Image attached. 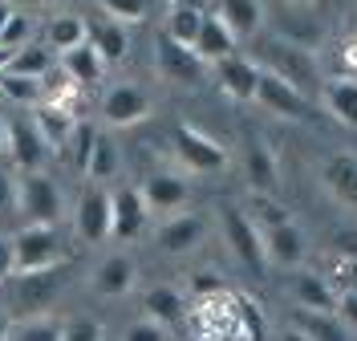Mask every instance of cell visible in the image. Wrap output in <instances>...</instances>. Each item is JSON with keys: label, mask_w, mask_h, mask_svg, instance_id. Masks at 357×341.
I'll list each match as a JSON object with an SVG mask.
<instances>
[{"label": "cell", "mask_w": 357, "mask_h": 341, "mask_svg": "<svg viewBox=\"0 0 357 341\" xmlns=\"http://www.w3.org/2000/svg\"><path fill=\"white\" fill-rule=\"evenodd\" d=\"M61 285H66V264L37 268V273H17L8 280V309L24 313V317H41V309H49L57 301Z\"/></svg>", "instance_id": "cell-1"}, {"label": "cell", "mask_w": 357, "mask_h": 341, "mask_svg": "<svg viewBox=\"0 0 357 341\" xmlns=\"http://www.w3.org/2000/svg\"><path fill=\"white\" fill-rule=\"evenodd\" d=\"M220 224H223V240L231 256L244 264L248 276H264V264H268V252H264V232L252 224V215L240 211V207L223 204L220 207Z\"/></svg>", "instance_id": "cell-2"}, {"label": "cell", "mask_w": 357, "mask_h": 341, "mask_svg": "<svg viewBox=\"0 0 357 341\" xmlns=\"http://www.w3.org/2000/svg\"><path fill=\"white\" fill-rule=\"evenodd\" d=\"M155 69H158V77H162V82L191 90V86H199V82H203V69H207V61H203L191 45L175 41V37L162 29V33L155 37Z\"/></svg>", "instance_id": "cell-3"}, {"label": "cell", "mask_w": 357, "mask_h": 341, "mask_svg": "<svg viewBox=\"0 0 357 341\" xmlns=\"http://www.w3.org/2000/svg\"><path fill=\"white\" fill-rule=\"evenodd\" d=\"M171 146H175L178 162H183L187 171H195V175H215V171L227 167V151H223L211 135H203V130L187 126V122H175Z\"/></svg>", "instance_id": "cell-4"}, {"label": "cell", "mask_w": 357, "mask_h": 341, "mask_svg": "<svg viewBox=\"0 0 357 341\" xmlns=\"http://www.w3.org/2000/svg\"><path fill=\"white\" fill-rule=\"evenodd\" d=\"M264 69H272V73H280L289 86H296L301 93H312L317 86H321V69H317V57H312L309 49H296L289 45V41H268L264 45Z\"/></svg>", "instance_id": "cell-5"}, {"label": "cell", "mask_w": 357, "mask_h": 341, "mask_svg": "<svg viewBox=\"0 0 357 341\" xmlns=\"http://www.w3.org/2000/svg\"><path fill=\"white\" fill-rule=\"evenodd\" d=\"M13 252H17V273L53 268V264H61V232L45 224H29L13 236Z\"/></svg>", "instance_id": "cell-6"}, {"label": "cell", "mask_w": 357, "mask_h": 341, "mask_svg": "<svg viewBox=\"0 0 357 341\" xmlns=\"http://www.w3.org/2000/svg\"><path fill=\"white\" fill-rule=\"evenodd\" d=\"M77 236L86 244H102L114 236V195L102 183H89L77 199Z\"/></svg>", "instance_id": "cell-7"}, {"label": "cell", "mask_w": 357, "mask_h": 341, "mask_svg": "<svg viewBox=\"0 0 357 341\" xmlns=\"http://www.w3.org/2000/svg\"><path fill=\"white\" fill-rule=\"evenodd\" d=\"M49 151H53V146L45 142L37 118H29V114H13V118H8V155H13V162L21 167L24 175L41 171L45 159H49Z\"/></svg>", "instance_id": "cell-8"}, {"label": "cell", "mask_w": 357, "mask_h": 341, "mask_svg": "<svg viewBox=\"0 0 357 341\" xmlns=\"http://www.w3.org/2000/svg\"><path fill=\"white\" fill-rule=\"evenodd\" d=\"M256 102L276 118H312L317 106L309 102V93H301L296 86H289L280 73L260 69V86H256Z\"/></svg>", "instance_id": "cell-9"}, {"label": "cell", "mask_w": 357, "mask_h": 341, "mask_svg": "<svg viewBox=\"0 0 357 341\" xmlns=\"http://www.w3.org/2000/svg\"><path fill=\"white\" fill-rule=\"evenodd\" d=\"M21 215L29 224L57 227V220H61V191H57V183L49 175L33 171V175L21 179Z\"/></svg>", "instance_id": "cell-10"}, {"label": "cell", "mask_w": 357, "mask_h": 341, "mask_svg": "<svg viewBox=\"0 0 357 341\" xmlns=\"http://www.w3.org/2000/svg\"><path fill=\"white\" fill-rule=\"evenodd\" d=\"M151 114V93L142 90V86H130V82H122V86H114L106 90L102 98V118H106V126H134V122H142Z\"/></svg>", "instance_id": "cell-11"}, {"label": "cell", "mask_w": 357, "mask_h": 341, "mask_svg": "<svg viewBox=\"0 0 357 341\" xmlns=\"http://www.w3.org/2000/svg\"><path fill=\"white\" fill-rule=\"evenodd\" d=\"M268 21H272L276 41H289V45H296V49H309V53H312V49L325 41V29H321V21H317V17H309V13H301V4L276 8Z\"/></svg>", "instance_id": "cell-12"}, {"label": "cell", "mask_w": 357, "mask_h": 341, "mask_svg": "<svg viewBox=\"0 0 357 341\" xmlns=\"http://www.w3.org/2000/svg\"><path fill=\"white\" fill-rule=\"evenodd\" d=\"M110 195H114V240H134V236H142V227L151 220V207L142 199V187L122 183Z\"/></svg>", "instance_id": "cell-13"}, {"label": "cell", "mask_w": 357, "mask_h": 341, "mask_svg": "<svg viewBox=\"0 0 357 341\" xmlns=\"http://www.w3.org/2000/svg\"><path fill=\"white\" fill-rule=\"evenodd\" d=\"M215 77H220V90L236 102H256V86H260V66L248 61L240 53L215 61Z\"/></svg>", "instance_id": "cell-14"}, {"label": "cell", "mask_w": 357, "mask_h": 341, "mask_svg": "<svg viewBox=\"0 0 357 341\" xmlns=\"http://www.w3.org/2000/svg\"><path fill=\"white\" fill-rule=\"evenodd\" d=\"M142 199L151 211H178V207L191 199V187L187 179H178V175H167V171H155V175H146L142 179Z\"/></svg>", "instance_id": "cell-15"}, {"label": "cell", "mask_w": 357, "mask_h": 341, "mask_svg": "<svg viewBox=\"0 0 357 341\" xmlns=\"http://www.w3.org/2000/svg\"><path fill=\"white\" fill-rule=\"evenodd\" d=\"M244 179L252 183L256 195H272L276 183H280V167H276V155L272 146H264L260 138H252L244 146Z\"/></svg>", "instance_id": "cell-16"}, {"label": "cell", "mask_w": 357, "mask_h": 341, "mask_svg": "<svg viewBox=\"0 0 357 341\" xmlns=\"http://www.w3.org/2000/svg\"><path fill=\"white\" fill-rule=\"evenodd\" d=\"M264 252H268L272 264L296 268L305 260V252H309V240H305V232L296 224H280V227H268L264 232Z\"/></svg>", "instance_id": "cell-17"}, {"label": "cell", "mask_w": 357, "mask_h": 341, "mask_svg": "<svg viewBox=\"0 0 357 341\" xmlns=\"http://www.w3.org/2000/svg\"><path fill=\"white\" fill-rule=\"evenodd\" d=\"M321 179H325L333 199H341L345 207H357V155H349V151L329 155L321 167Z\"/></svg>", "instance_id": "cell-18"}, {"label": "cell", "mask_w": 357, "mask_h": 341, "mask_svg": "<svg viewBox=\"0 0 357 341\" xmlns=\"http://www.w3.org/2000/svg\"><path fill=\"white\" fill-rule=\"evenodd\" d=\"M203 232H207L203 215H171L158 227V248L171 252V256H183V252H191L203 240Z\"/></svg>", "instance_id": "cell-19"}, {"label": "cell", "mask_w": 357, "mask_h": 341, "mask_svg": "<svg viewBox=\"0 0 357 341\" xmlns=\"http://www.w3.org/2000/svg\"><path fill=\"white\" fill-rule=\"evenodd\" d=\"M89 45L102 53L106 66H114V61L126 57V49H130V33H126V24L114 21V17H98V21H89Z\"/></svg>", "instance_id": "cell-20"}, {"label": "cell", "mask_w": 357, "mask_h": 341, "mask_svg": "<svg viewBox=\"0 0 357 341\" xmlns=\"http://www.w3.org/2000/svg\"><path fill=\"white\" fill-rule=\"evenodd\" d=\"M195 53L203 61H223L236 53V33L223 24L220 13H203V29H199V41H195Z\"/></svg>", "instance_id": "cell-21"}, {"label": "cell", "mask_w": 357, "mask_h": 341, "mask_svg": "<svg viewBox=\"0 0 357 341\" xmlns=\"http://www.w3.org/2000/svg\"><path fill=\"white\" fill-rule=\"evenodd\" d=\"M134 276H138L134 260L118 252L110 260H102V268L93 273V293L98 296H126L134 289Z\"/></svg>", "instance_id": "cell-22"}, {"label": "cell", "mask_w": 357, "mask_h": 341, "mask_svg": "<svg viewBox=\"0 0 357 341\" xmlns=\"http://www.w3.org/2000/svg\"><path fill=\"white\" fill-rule=\"evenodd\" d=\"M292 296H296V305H301L305 313H333L337 309V296H333V289H329V280L317 276V273H296Z\"/></svg>", "instance_id": "cell-23"}, {"label": "cell", "mask_w": 357, "mask_h": 341, "mask_svg": "<svg viewBox=\"0 0 357 341\" xmlns=\"http://www.w3.org/2000/svg\"><path fill=\"white\" fill-rule=\"evenodd\" d=\"M61 69L69 73V82H73V86H93V82H102L106 61H102V53L86 41V45L61 53Z\"/></svg>", "instance_id": "cell-24"}, {"label": "cell", "mask_w": 357, "mask_h": 341, "mask_svg": "<svg viewBox=\"0 0 357 341\" xmlns=\"http://www.w3.org/2000/svg\"><path fill=\"white\" fill-rule=\"evenodd\" d=\"M325 106L341 126L357 130V77H333L325 82Z\"/></svg>", "instance_id": "cell-25"}, {"label": "cell", "mask_w": 357, "mask_h": 341, "mask_svg": "<svg viewBox=\"0 0 357 341\" xmlns=\"http://www.w3.org/2000/svg\"><path fill=\"white\" fill-rule=\"evenodd\" d=\"M86 41H89V21L73 17V13L53 17V21H49V29H45V45L53 49V53H69V49L86 45Z\"/></svg>", "instance_id": "cell-26"}, {"label": "cell", "mask_w": 357, "mask_h": 341, "mask_svg": "<svg viewBox=\"0 0 357 341\" xmlns=\"http://www.w3.org/2000/svg\"><path fill=\"white\" fill-rule=\"evenodd\" d=\"M33 118H37V126H41V135H45L49 146H66L69 138H73V130H77L69 106H57V102H41V106L33 110Z\"/></svg>", "instance_id": "cell-27"}, {"label": "cell", "mask_w": 357, "mask_h": 341, "mask_svg": "<svg viewBox=\"0 0 357 341\" xmlns=\"http://www.w3.org/2000/svg\"><path fill=\"white\" fill-rule=\"evenodd\" d=\"M220 17L236 33V41L240 37H256V29L264 21V4L260 0H220Z\"/></svg>", "instance_id": "cell-28"}, {"label": "cell", "mask_w": 357, "mask_h": 341, "mask_svg": "<svg viewBox=\"0 0 357 341\" xmlns=\"http://www.w3.org/2000/svg\"><path fill=\"white\" fill-rule=\"evenodd\" d=\"M142 309H146V317L158 321V325H178L187 305H183L178 289H171V285H155V289H146V296H142Z\"/></svg>", "instance_id": "cell-29"}, {"label": "cell", "mask_w": 357, "mask_h": 341, "mask_svg": "<svg viewBox=\"0 0 357 341\" xmlns=\"http://www.w3.org/2000/svg\"><path fill=\"white\" fill-rule=\"evenodd\" d=\"M57 69V57H53V49L49 45H21L13 53V61L4 73H17V77H45V73H53Z\"/></svg>", "instance_id": "cell-30"}, {"label": "cell", "mask_w": 357, "mask_h": 341, "mask_svg": "<svg viewBox=\"0 0 357 341\" xmlns=\"http://www.w3.org/2000/svg\"><path fill=\"white\" fill-rule=\"evenodd\" d=\"M0 93L13 98L17 106H41L45 102V82L41 77H17V73H0Z\"/></svg>", "instance_id": "cell-31"}, {"label": "cell", "mask_w": 357, "mask_h": 341, "mask_svg": "<svg viewBox=\"0 0 357 341\" xmlns=\"http://www.w3.org/2000/svg\"><path fill=\"white\" fill-rule=\"evenodd\" d=\"M199 29H203V8H183V4H171V13H167V33H171L175 41H183V45L195 49Z\"/></svg>", "instance_id": "cell-32"}, {"label": "cell", "mask_w": 357, "mask_h": 341, "mask_svg": "<svg viewBox=\"0 0 357 341\" xmlns=\"http://www.w3.org/2000/svg\"><path fill=\"white\" fill-rule=\"evenodd\" d=\"M8 341H66V325L53 317H24L21 325H13Z\"/></svg>", "instance_id": "cell-33"}, {"label": "cell", "mask_w": 357, "mask_h": 341, "mask_svg": "<svg viewBox=\"0 0 357 341\" xmlns=\"http://www.w3.org/2000/svg\"><path fill=\"white\" fill-rule=\"evenodd\" d=\"M296 329H305L312 341H349L345 338V325L333 321L329 313H301L296 317Z\"/></svg>", "instance_id": "cell-34"}, {"label": "cell", "mask_w": 357, "mask_h": 341, "mask_svg": "<svg viewBox=\"0 0 357 341\" xmlns=\"http://www.w3.org/2000/svg\"><path fill=\"white\" fill-rule=\"evenodd\" d=\"M114 171H118V146H114V138L98 135V146H93V159H89V179L93 183H106L114 179Z\"/></svg>", "instance_id": "cell-35"}, {"label": "cell", "mask_w": 357, "mask_h": 341, "mask_svg": "<svg viewBox=\"0 0 357 341\" xmlns=\"http://www.w3.org/2000/svg\"><path fill=\"white\" fill-rule=\"evenodd\" d=\"M98 4L106 8V17H114V21L138 24V21H146V17L155 13L158 0H98Z\"/></svg>", "instance_id": "cell-36"}, {"label": "cell", "mask_w": 357, "mask_h": 341, "mask_svg": "<svg viewBox=\"0 0 357 341\" xmlns=\"http://www.w3.org/2000/svg\"><path fill=\"white\" fill-rule=\"evenodd\" d=\"M69 146H73V167H77V171H89L93 146H98V130L86 126V122H77V130H73V138H69Z\"/></svg>", "instance_id": "cell-37"}, {"label": "cell", "mask_w": 357, "mask_h": 341, "mask_svg": "<svg viewBox=\"0 0 357 341\" xmlns=\"http://www.w3.org/2000/svg\"><path fill=\"white\" fill-rule=\"evenodd\" d=\"M252 224L260 227V232H268V227H280V224H289V211L276 204L272 195H256V215H252Z\"/></svg>", "instance_id": "cell-38"}, {"label": "cell", "mask_w": 357, "mask_h": 341, "mask_svg": "<svg viewBox=\"0 0 357 341\" xmlns=\"http://www.w3.org/2000/svg\"><path fill=\"white\" fill-rule=\"evenodd\" d=\"M17 207H21V183L0 167V215H8V211H17Z\"/></svg>", "instance_id": "cell-39"}, {"label": "cell", "mask_w": 357, "mask_h": 341, "mask_svg": "<svg viewBox=\"0 0 357 341\" xmlns=\"http://www.w3.org/2000/svg\"><path fill=\"white\" fill-rule=\"evenodd\" d=\"M122 341H167V325L142 317V321H134L130 329H126V338H122Z\"/></svg>", "instance_id": "cell-40"}, {"label": "cell", "mask_w": 357, "mask_h": 341, "mask_svg": "<svg viewBox=\"0 0 357 341\" xmlns=\"http://www.w3.org/2000/svg\"><path fill=\"white\" fill-rule=\"evenodd\" d=\"M24 37H29V17L13 13V17H8V24H4V33H0V45H4V49H21Z\"/></svg>", "instance_id": "cell-41"}, {"label": "cell", "mask_w": 357, "mask_h": 341, "mask_svg": "<svg viewBox=\"0 0 357 341\" xmlns=\"http://www.w3.org/2000/svg\"><path fill=\"white\" fill-rule=\"evenodd\" d=\"M66 341H102V325L93 317H73L66 325Z\"/></svg>", "instance_id": "cell-42"}, {"label": "cell", "mask_w": 357, "mask_h": 341, "mask_svg": "<svg viewBox=\"0 0 357 341\" xmlns=\"http://www.w3.org/2000/svg\"><path fill=\"white\" fill-rule=\"evenodd\" d=\"M17 273V252H13V236L0 232V285H8Z\"/></svg>", "instance_id": "cell-43"}, {"label": "cell", "mask_w": 357, "mask_h": 341, "mask_svg": "<svg viewBox=\"0 0 357 341\" xmlns=\"http://www.w3.org/2000/svg\"><path fill=\"white\" fill-rule=\"evenodd\" d=\"M333 252L341 256V260H357V227L333 232Z\"/></svg>", "instance_id": "cell-44"}, {"label": "cell", "mask_w": 357, "mask_h": 341, "mask_svg": "<svg viewBox=\"0 0 357 341\" xmlns=\"http://www.w3.org/2000/svg\"><path fill=\"white\" fill-rule=\"evenodd\" d=\"M191 293L195 296H211V293H223V280L211 273H199L195 280H191Z\"/></svg>", "instance_id": "cell-45"}, {"label": "cell", "mask_w": 357, "mask_h": 341, "mask_svg": "<svg viewBox=\"0 0 357 341\" xmlns=\"http://www.w3.org/2000/svg\"><path fill=\"white\" fill-rule=\"evenodd\" d=\"M337 313H341V321H345V325H354V329H357V289L341 293V301H337Z\"/></svg>", "instance_id": "cell-46"}, {"label": "cell", "mask_w": 357, "mask_h": 341, "mask_svg": "<svg viewBox=\"0 0 357 341\" xmlns=\"http://www.w3.org/2000/svg\"><path fill=\"white\" fill-rule=\"evenodd\" d=\"M337 66H345L349 69V73H345V77H354L357 73V41H345V45H337Z\"/></svg>", "instance_id": "cell-47"}, {"label": "cell", "mask_w": 357, "mask_h": 341, "mask_svg": "<svg viewBox=\"0 0 357 341\" xmlns=\"http://www.w3.org/2000/svg\"><path fill=\"white\" fill-rule=\"evenodd\" d=\"M8 333H13V321H8L4 309H0V341H8Z\"/></svg>", "instance_id": "cell-48"}, {"label": "cell", "mask_w": 357, "mask_h": 341, "mask_svg": "<svg viewBox=\"0 0 357 341\" xmlns=\"http://www.w3.org/2000/svg\"><path fill=\"white\" fill-rule=\"evenodd\" d=\"M280 341H312V338L305 333V329H296V325H292V329H289V333H284Z\"/></svg>", "instance_id": "cell-49"}, {"label": "cell", "mask_w": 357, "mask_h": 341, "mask_svg": "<svg viewBox=\"0 0 357 341\" xmlns=\"http://www.w3.org/2000/svg\"><path fill=\"white\" fill-rule=\"evenodd\" d=\"M0 151H8V118L0 114Z\"/></svg>", "instance_id": "cell-50"}, {"label": "cell", "mask_w": 357, "mask_h": 341, "mask_svg": "<svg viewBox=\"0 0 357 341\" xmlns=\"http://www.w3.org/2000/svg\"><path fill=\"white\" fill-rule=\"evenodd\" d=\"M13 53H17V49H4V45H0V73L8 69V61H13Z\"/></svg>", "instance_id": "cell-51"}, {"label": "cell", "mask_w": 357, "mask_h": 341, "mask_svg": "<svg viewBox=\"0 0 357 341\" xmlns=\"http://www.w3.org/2000/svg\"><path fill=\"white\" fill-rule=\"evenodd\" d=\"M8 17H13V8H8V4H0V33H4V24H8Z\"/></svg>", "instance_id": "cell-52"}, {"label": "cell", "mask_w": 357, "mask_h": 341, "mask_svg": "<svg viewBox=\"0 0 357 341\" xmlns=\"http://www.w3.org/2000/svg\"><path fill=\"white\" fill-rule=\"evenodd\" d=\"M171 4H183V8H203V0H171Z\"/></svg>", "instance_id": "cell-53"}, {"label": "cell", "mask_w": 357, "mask_h": 341, "mask_svg": "<svg viewBox=\"0 0 357 341\" xmlns=\"http://www.w3.org/2000/svg\"><path fill=\"white\" fill-rule=\"evenodd\" d=\"M21 4H49V0H21Z\"/></svg>", "instance_id": "cell-54"}, {"label": "cell", "mask_w": 357, "mask_h": 341, "mask_svg": "<svg viewBox=\"0 0 357 341\" xmlns=\"http://www.w3.org/2000/svg\"><path fill=\"white\" fill-rule=\"evenodd\" d=\"M289 4H312V0H289Z\"/></svg>", "instance_id": "cell-55"}]
</instances>
